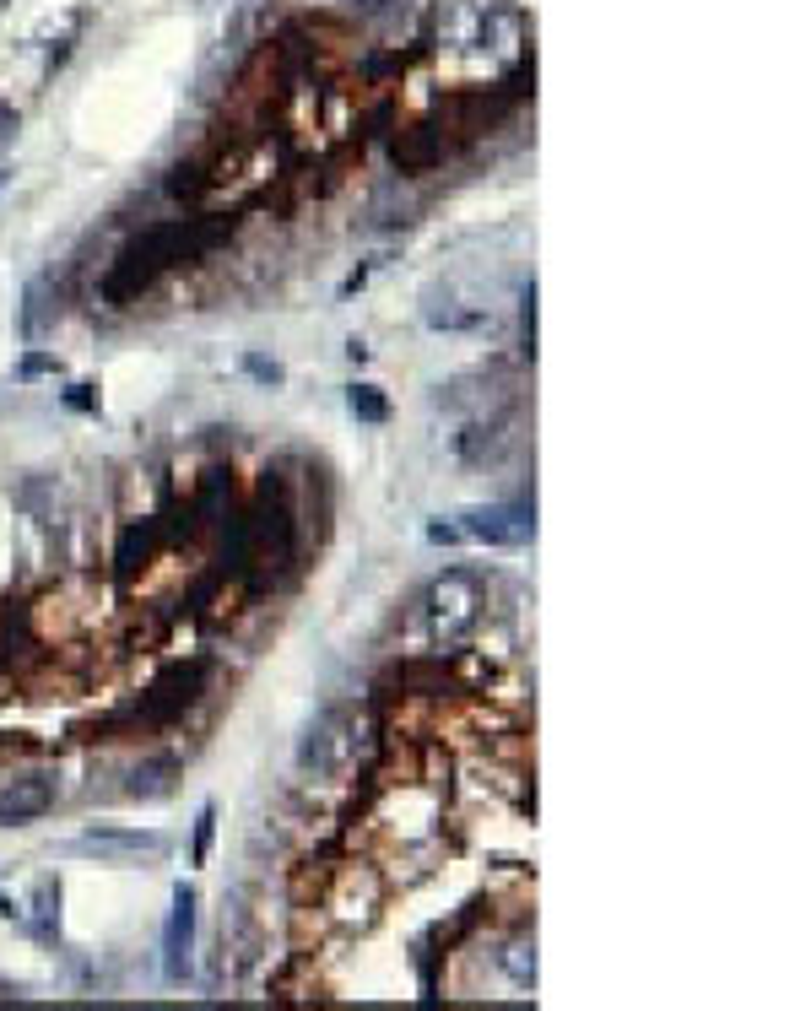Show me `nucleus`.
<instances>
[{"label": "nucleus", "instance_id": "obj_1", "mask_svg": "<svg viewBox=\"0 0 811 1011\" xmlns=\"http://www.w3.org/2000/svg\"><path fill=\"white\" fill-rule=\"evenodd\" d=\"M222 233H228V222H206V217H174V222H157V228H146L136 244H125V255H119L114 276H109V298H114V303L136 298V292L152 287L157 276L168 271V265L206 255V249L217 244Z\"/></svg>", "mask_w": 811, "mask_h": 1011}, {"label": "nucleus", "instance_id": "obj_2", "mask_svg": "<svg viewBox=\"0 0 811 1011\" xmlns=\"http://www.w3.org/2000/svg\"><path fill=\"white\" fill-rule=\"evenodd\" d=\"M428 617H433V638L444 649L465 644L482 622V584H476L465 568H449L444 579L428 590Z\"/></svg>", "mask_w": 811, "mask_h": 1011}, {"label": "nucleus", "instance_id": "obj_3", "mask_svg": "<svg viewBox=\"0 0 811 1011\" xmlns=\"http://www.w3.org/2000/svg\"><path fill=\"white\" fill-rule=\"evenodd\" d=\"M460 536L487 541V547H525L536 536V509L530 503H493V509H471L460 514Z\"/></svg>", "mask_w": 811, "mask_h": 1011}, {"label": "nucleus", "instance_id": "obj_4", "mask_svg": "<svg viewBox=\"0 0 811 1011\" xmlns=\"http://www.w3.org/2000/svg\"><path fill=\"white\" fill-rule=\"evenodd\" d=\"M201 687H206V660H190V665H174V671L163 676V682L152 687V693L141 698V709H136V720H152V725H163V720H174V714H184L195 698H201Z\"/></svg>", "mask_w": 811, "mask_h": 1011}, {"label": "nucleus", "instance_id": "obj_5", "mask_svg": "<svg viewBox=\"0 0 811 1011\" xmlns=\"http://www.w3.org/2000/svg\"><path fill=\"white\" fill-rule=\"evenodd\" d=\"M190 947H195V893L174 887V914H168V930H163V968L174 984L190 979Z\"/></svg>", "mask_w": 811, "mask_h": 1011}, {"label": "nucleus", "instance_id": "obj_6", "mask_svg": "<svg viewBox=\"0 0 811 1011\" xmlns=\"http://www.w3.org/2000/svg\"><path fill=\"white\" fill-rule=\"evenodd\" d=\"M49 806H55V784H49L44 774L11 779L6 790H0V828H22V822L44 817Z\"/></svg>", "mask_w": 811, "mask_h": 1011}, {"label": "nucleus", "instance_id": "obj_7", "mask_svg": "<svg viewBox=\"0 0 811 1011\" xmlns=\"http://www.w3.org/2000/svg\"><path fill=\"white\" fill-rule=\"evenodd\" d=\"M390 152H395V163H401L406 174H417V168H428V163H438V157H444V136H438L433 125H411V130H401V136H395Z\"/></svg>", "mask_w": 811, "mask_h": 1011}, {"label": "nucleus", "instance_id": "obj_8", "mask_svg": "<svg viewBox=\"0 0 811 1011\" xmlns=\"http://www.w3.org/2000/svg\"><path fill=\"white\" fill-rule=\"evenodd\" d=\"M168 790H174V763H163V757H157V763H141L136 774H130V795H136V801H163Z\"/></svg>", "mask_w": 811, "mask_h": 1011}, {"label": "nucleus", "instance_id": "obj_9", "mask_svg": "<svg viewBox=\"0 0 811 1011\" xmlns=\"http://www.w3.org/2000/svg\"><path fill=\"white\" fill-rule=\"evenodd\" d=\"M146 557H152V525H130L125 541H119V552H114V574L130 579V574L146 563Z\"/></svg>", "mask_w": 811, "mask_h": 1011}, {"label": "nucleus", "instance_id": "obj_10", "mask_svg": "<svg viewBox=\"0 0 811 1011\" xmlns=\"http://www.w3.org/2000/svg\"><path fill=\"white\" fill-rule=\"evenodd\" d=\"M347 411L357 422H384V417H390V401H384L374 384H352V390H347Z\"/></svg>", "mask_w": 811, "mask_h": 1011}, {"label": "nucleus", "instance_id": "obj_11", "mask_svg": "<svg viewBox=\"0 0 811 1011\" xmlns=\"http://www.w3.org/2000/svg\"><path fill=\"white\" fill-rule=\"evenodd\" d=\"M498 433H503V428H482V422H476V428H465V433H460V444H455V449H460V460H471V465H476V460L498 455V444H503Z\"/></svg>", "mask_w": 811, "mask_h": 1011}, {"label": "nucleus", "instance_id": "obj_12", "mask_svg": "<svg viewBox=\"0 0 811 1011\" xmlns=\"http://www.w3.org/2000/svg\"><path fill=\"white\" fill-rule=\"evenodd\" d=\"M38 936H55V925H60V887L55 882H38Z\"/></svg>", "mask_w": 811, "mask_h": 1011}, {"label": "nucleus", "instance_id": "obj_13", "mask_svg": "<svg viewBox=\"0 0 811 1011\" xmlns=\"http://www.w3.org/2000/svg\"><path fill=\"white\" fill-rule=\"evenodd\" d=\"M211 833H217V811H201V822H195V849H190V855H195V866H206V855H211Z\"/></svg>", "mask_w": 811, "mask_h": 1011}, {"label": "nucleus", "instance_id": "obj_14", "mask_svg": "<svg viewBox=\"0 0 811 1011\" xmlns=\"http://www.w3.org/2000/svg\"><path fill=\"white\" fill-rule=\"evenodd\" d=\"M38 374H60V357H49V352H28L17 363V379H38Z\"/></svg>", "mask_w": 811, "mask_h": 1011}, {"label": "nucleus", "instance_id": "obj_15", "mask_svg": "<svg viewBox=\"0 0 811 1011\" xmlns=\"http://www.w3.org/2000/svg\"><path fill=\"white\" fill-rule=\"evenodd\" d=\"M520 330H525V352H536V287H530L525 303H520Z\"/></svg>", "mask_w": 811, "mask_h": 1011}, {"label": "nucleus", "instance_id": "obj_16", "mask_svg": "<svg viewBox=\"0 0 811 1011\" xmlns=\"http://www.w3.org/2000/svg\"><path fill=\"white\" fill-rule=\"evenodd\" d=\"M244 368H249L260 384H282V363H271V357H244Z\"/></svg>", "mask_w": 811, "mask_h": 1011}, {"label": "nucleus", "instance_id": "obj_17", "mask_svg": "<svg viewBox=\"0 0 811 1011\" xmlns=\"http://www.w3.org/2000/svg\"><path fill=\"white\" fill-rule=\"evenodd\" d=\"M65 406L71 411H98V390H92V384H71V390H65Z\"/></svg>", "mask_w": 811, "mask_h": 1011}, {"label": "nucleus", "instance_id": "obj_18", "mask_svg": "<svg viewBox=\"0 0 811 1011\" xmlns=\"http://www.w3.org/2000/svg\"><path fill=\"white\" fill-rule=\"evenodd\" d=\"M428 541H438V547H444V541H465V536H460V525H444V520H433V525H428Z\"/></svg>", "mask_w": 811, "mask_h": 1011}, {"label": "nucleus", "instance_id": "obj_19", "mask_svg": "<svg viewBox=\"0 0 811 1011\" xmlns=\"http://www.w3.org/2000/svg\"><path fill=\"white\" fill-rule=\"evenodd\" d=\"M11 136H17V109L0 103V141H11Z\"/></svg>", "mask_w": 811, "mask_h": 1011}, {"label": "nucleus", "instance_id": "obj_20", "mask_svg": "<svg viewBox=\"0 0 811 1011\" xmlns=\"http://www.w3.org/2000/svg\"><path fill=\"white\" fill-rule=\"evenodd\" d=\"M347 6H357V11H363V17H379V11L390 6V0H347Z\"/></svg>", "mask_w": 811, "mask_h": 1011}, {"label": "nucleus", "instance_id": "obj_21", "mask_svg": "<svg viewBox=\"0 0 811 1011\" xmlns=\"http://www.w3.org/2000/svg\"><path fill=\"white\" fill-rule=\"evenodd\" d=\"M6 179H11V174H6V168H0V190H6Z\"/></svg>", "mask_w": 811, "mask_h": 1011}]
</instances>
